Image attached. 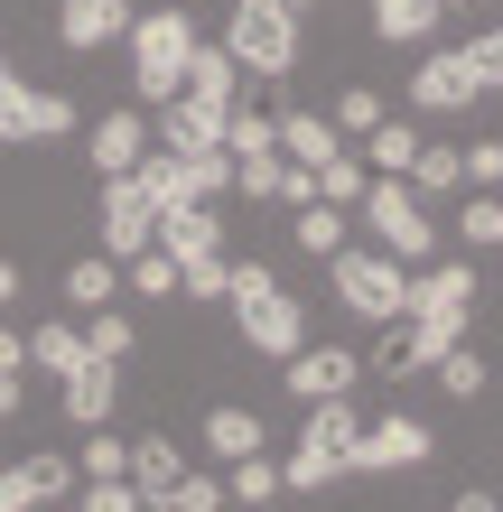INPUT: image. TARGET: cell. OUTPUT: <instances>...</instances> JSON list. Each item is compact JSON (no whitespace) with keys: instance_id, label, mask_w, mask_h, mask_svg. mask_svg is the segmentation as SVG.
<instances>
[{"instance_id":"6da1fadb","label":"cell","mask_w":503,"mask_h":512,"mask_svg":"<svg viewBox=\"0 0 503 512\" xmlns=\"http://www.w3.org/2000/svg\"><path fill=\"white\" fill-rule=\"evenodd\" d=\"M354 391H336V401H308L299 438H289L280 457V494H327V485H354Z\"/></svg>"},{"instance_id":"7a4b0ae2","label":"cell","mask_w":503,"mask_h":512,"mask_svg":"<svg viewBox=\"0 0 503 512\" xmlns=\"http://www.w3.org/2000/svg\"><path fill=\"white\" fill-rule=\"evenodd\" d=\"M224 308H233V326H243V345H252V354H271V364L308 345V308L280 289V270H271V261H233V270H224Z\"/></svg>"},{"instance_id":"3957f363","label":"cell","mask_w":503,"mask_h":512,"mask_svg":"<svg viewBox=\"0 0 503 512\" xmlns=\"http://www.w3.org/2000/svg\"><path fill=\"white\" fill-rule=\"evenodd\" d=\"M131 94L140 103H168V94H187V56H196V19L187 10H131Z\"/></svg>"},{"instance_id":"277c9868","label":"cell","mask_w":503,"mask_h":512,"mask_svg":"<svg viewBox=\"0 0 503 512\" xmlns=\"http://www.w3.org/2000/svg\"><path fill=\"white\" fill-rule=\"evenodd\" d=\"M159 252L177 261V289L187 298H224V215H215V196H196V205H168L159 215Z\"/></svg>"},{"instance_id":"5b68a950","label":"cell","mask_w":503,"mask_h":512,"mask_svg":"<svg viewBox=\"0 0 503 512\" xmlns=\"http://www.w3.org/2000/svg\"><path fill=\"white\" fill-rule=\"evenodd\" d=\"M299 10L289 0H233V19H224V47H233V66L261 75V84H280L289 66H299Z\"/></svg>"},{"instance_id":"8992f818","label":"cell","mask_w":503,"mask_h":512,"mask_svg":"<svg viewBox=\"0 0 503 512\" xmlns=\"http://www.w3.org/2000/svg\"><path fill=\"white\" fill-rule=\"evenodd\" d=\"M354 215H364V233L392 261H429L438 252V224H429V196L410 187V177H364V196H354Z\"/></svg>"},{"instance_id":"52a82bcc","label":"cell","mask_w":503,"mask_h":512,"mask_svg":"<svg viewBox=\"0 0 503 512\" xmlns=\"http://www.w3.org/2000/svg\"><path fill=\"white\" fill-rule=\"evenodd\" d=\"M327 280H336V298L364 326H392L401 317V298H410V261H392V252H364V243H345V252H327Z\"/></svg>"},{"instance_id":"ba28073f","label":"cell","mask_w":503,"mask_h":512,"mask_svg":"<svg viewBox=\"0 0 503 512\" xmlns=\"http://www.w3.org/2000/svg\"><path fill=\"white\" fill-rule=\"evenodd\" d=\"M75 94H47V84H28L10 66V47H0V149H38V140H66L75 131Z\"/></svg>"},{"instance_id":"9c48e42d","label":"cell","mask_w":503,"mask_h":512,"mask_svg":"<svg viewBox=\"0 0 503 512\" xmlns=\"http://www.w3.org/2000/svg\"><path fill=\"white\" fill-rule=\"evenodd\" d=\"M476 261H438L429 252V270H410V298H401V317H429V326H457L466 336V317H476Z\"/></svg>"},{"instance_id":"30bf717a","label":"cell","mask_w":503,"mask_h":512,"mask_svg":"<svg viewBox=\"0 0 503 512\" xmlns=\"http://www.w3.org/2000/svg\"><path fill=\"white\" fill-rule=\"evenodd\" d=\"M485 103V75L466 47H420V66H410V112H476Z\"/></svg>"},{"instance_id":"8fae6325","label":"cell","mask_w":503,"mask_h":512,"mask_svg":"<svg viewBox=\"0 0 503 512\" xmlns=\"http://www.w3.org/2000/svg\"><path fill=\"white\" fill-rule=\"evenodd\" d=\"M429 419L410 410H373L364 429H354V475H401V466H429Z\"/></svg>"},{"instance_id":"7c38bea8","label":"cell","mask_w":503,"mask_h":512,"mask_svg":"<svg viewBox=\"0 0 503 512\" xmlns=\"http://www.w3.org/2000/svg\"><path fill=\"white\" fill-rule=\"evenodd\" d=\"M159 243V196L140 187V177H103V252L112 261H131V252H150Z\"/></svg>"},{"instance_id":"4fadbf2b","label":"cell","mask_w":503,"mask_h":512,"mask_svg":"<svg viewBox=\"0 0 503 512\" xmlns=\"http://www.w3.org/2000/svg\"><path fill=\"white\" fill-rule=\"evenodd\" d=\"M280 391L289 401H336V391H354V354L345 345H299V354H280Z\"/></svg>"},{"instance_id":"5bb4252c","label":"cell","mask_w":503,"mask_h":512,"mask_svg":"<svg viewBox=\"0 0 503 512\" xmlns=\"http://www.w3.org/2000/svg\"><path fill=\"white\" fill-rule=\"evenodd\" d=\"M75 494V457H19L0 466V512H38V503H66Z\"/></svg>"},{"instance_id":"9a60e30c","label":"cell","mask_w":503,"mask_h":512,"mask_svg":"<svg viewBox=\"0 0 503 512\" xmlns=\"http://www.w3.org/2000/svg\"><path fill=\"white\" fill-rule=\"evenodd\" d=\"M112 38H131V0H56V47L94 56Z\"/></svg>"},{"instance_id":"2e32d148","label":"cell","mask_w":503,"mask_h":512,"mask_svg":"<svg viewBox=\"0 0 503 512\" xmlns=\"http://www.w3.org/2000/svg\"><path fill=\"white\" fill-rule=\"evenodd\" d=\"M224 112L233 103H196V94H168L159 103V140L177 159H205V149H224Z\"/></svg>"},{"instance_id":"e0dca14e","label":"cell","mask_w":503,"mask_h":512,"mask_svg":"<svg viewBox=\"0 0 503 512\" xmlns=\"http://www.w3.org/2000/svg\"><path fill=\"white\" fill-rule=\"evenodd\" d=\"M140 149H150V112H131V103H122V112H103V122L84 131V159H94V177H122Z\"/></svg>"},{"instance_id":"ac0fdd59","label":"cell","mask_w":503,"mask_h":512,"mask_svg":"<svg viewBox=\"0 0 503 512\" xmlns=\"http://www.w3.org/2000/svg\"><path fill=\"white\" fill-rule=\"evenodd\" d=\"M364 19H373L382 47H429L448 28V0H364Z\"/></svg>"},{"instance_id":"d6986e66","label":"cell","mask_w":503,"mask_h":512,"mask_svg":"<svg viewBox=\"0 0 503 512\" xmlns=\"http://www.w3.org/2000/svg\"><path fill=\"white\" fill-rule=\"evenodd\" d=\"M56 391H66V419H75V429H103V419H112V391H122V364L84 354V364L56 382Z\"/></svg>"},{"instance_id":"ffe728a7","label":"cell","mask_w":503,"mask_h":512,"mask_svg":"<svg viewBox=\"0 0 503 512\" xmlns=\"http://www.w3.org/2000/svg\"><path fill=\"white\" fill-rule=\"evenodd\" d=\"M336 149H345V131L327 122V112H280V159L317 168V159H336Z\"/></svg>"},{"instance_id":"44dd1931","label":"cell","mask_w":503,"mask_h":512,"mask_svg":"<svg viewBox=\"0 0 503 512\" xmlns=\"http://www.w3.org/2000/svg\"><path fill=\"white\" fill-rule=\"evenodd\" d=\"M205 447H215L224 466H233V457H252V447H271V438H261V410H243V401H215V410H205Z\"/></svg>"},{"instance_id":"7402d4cb","label":"cell","mask_w":503,"mask_h":512,"mask_svg":"<svg viewBox=\"0 0 503 512\" xmlns=\"http://www.w3.org/2000/svg\"><path fill=\"white\" fill-rule=\"evenodd\" d=\"M289 233H299V252L327 261V252H345V243H354V215H345V205H327V196H308L299 215H289Z\"/></svg>"},{"instance_id":"603a6c76","label":"cell","mask_w":503,"mask_h":512,"mask_svg":"<svg viewBox=\"0 0 503 512\" xmlns=\"http://www.w3.org/2000/svg\"><path fill=\"white\" fill-rule=\"evenodd\" d=\"M233 84H243L233 47H224V38H196V56H187V94H196V103H233Z\"/></svg>"},{"instance_id":"cb8c5ba5","label":"cell","mask_w":503,"mask_h":512,"mask_svg":"<svg viewBox=\"0 0 503 512\" xmlns=\"http://www.w3.org/2000/svg\"><path fill=\"white\" fill-rule=\"evenodd\" d=\"M410 159H420V122H392V112H382L364 131V168L373 177H410Z\"/></svg>"},{"instance_id":"d4e9b609","label":"cell","mask_w":503,"mask_h":512,"mask_svg":"<svg viewBox=\"0 0 503 512\" xmlns=\"http://www.w3.org/2000/svg\"><path fill=\"white\" fill-rule=\"evenodd\" d=\"M28 364H38L47 382H66V373L84 364V326H66V317H47V326H28Z\"/></svg>"},{"instance_id":"484cf974","label":"cell","mask_w":503,"mask_h":512,"mask_svg":"<svg viewBox=\"0 0 503 512\" xmlns=\"http://www.w3.org/2000/svg\"><path fill=\"white\" fill-rule=\"evenodd\" d=\"M131 317L122 308H112V298H103V308H84V354H103V364H131Z\"/></svg>"},{"instance_id":"4316f807","label":"cell","mask_w":503,"mask_h":512,"mask_svg":"<svg viewBox=\"0 0 503 512\" xmlns=\"http://www.w3.org/2000/svg\"><path fill=\"white\" fill-rule=\"evenodd\" d=\"M224 503H280V466H271V447L233 457V475H224Z\"/></svg>"},{"instance_id":"83f0119b","label":"cell","mask_w":503,"mask_h":512,"mask_svg":"<svg viewBox=\"0 0 503 512\" xmlns=\"http://www.w3.org/2000/svg\"><path fill=\"white\" fill-rule=\"evenodd\" d=\"M187 475V457H177L168 438H131V485H140V503H150L159 485H177Z\"/></svg>"},{"instance_id":"f1b7e54d","label":"cell","mask_w":503,"mask_h":512,"mask_svg":"<svg viewBox=\"0 0 503 512\" xmlns=\"http://www.w3.org/2000/svg\"><path fill=\"white\" fill-rule=\"evenodd\" d=\"M429 373H438V391H448V401H476V391H485V354H476V345H466V336H457V345H448V354H438V364H429Z\"/></svg>"},{"instance_id":"f546056e","label":"cell","mask_w":503,"mask_h":512,"mask_svg":"<svg viewBox=\"0 0 503 512\" xmlns=\"http://www.w3.org/2000/svg\"><path fill=\"white\" fill-rule=\"evenodd\" d=\"M112 289H122V261H112V252H94V261H66V298H75V308H103Z\"/></svg>"},{"instance_id":"4dcf8cb0","label":"cell","mask_w":503,"mask_h":512,"mask_svg":"<svg viewBox=\"0 0 503 512\" xmlns=\"http://www.w3.org/2000/svg\"><path fill=\"white\" fill-rule=\"evenodd\" d=\"M224 149H233V159H252V149H280V112H243V103H233V112H224Z\"/></svg>"},{"instance_id":"1f68e13d","label":"cell","mask_w":503,"mask_h":512,"mask_svg":"<svg viewBox=\"0 0 503 512\" xmlns=\"http://www.w3.org/2000/svg\"><path fill=\"white\" fill-rule=\"evenodd\" d=\"M410 187H420V196H448V187H466V159H457V149H438V140H420V159H410Z\"/></svg>"},{"instance_id":"d6a6232c","label":"cell","mask_w":503,"mask_h":512,"mask_svg":"<svg viewBox=\"0 0 503 512\" xmlns=\"http://www.w3.org/2000/svg\"><path fill=\"white\" fill-rule=\"evenodd\" d=\"M382 112H392V103H382V94H373V84H345V94H336V103H327V122H336V131H345V140H364V131H373V122H382Z\"/></svg>"},{"instance_id":"836d02e7","label":"cell","mask_w":503,"mask_h":512,"mask_svg":"<svg viewBox=\"0 0 503 512\" xmlns=\"http://www.w3.org/2000/svg\"><path fill=\"white\" fill-rule=\"evenodd\" d=\"M364 159H354V149H336V159H317V196H327V205H345V215H354V196H364Z\"/></svg>"},{"instance_id":"e575fe53","label":"cell","mask_w":503,"mask_h":512,"mask_svg":"<svg viewBox=\"0 0 503 512\" xmlns=\"http://www.w3.org/2000/svg\"><path fill=\"white\" fill-rule=\"evenodd\" d=\"M457 233H466V252H503V196H494V187H485V196H466Z\"/></svg>"},{"instance_id":"d590c367","label":"cell","mask_w":503,"mask_h":512,"mask_svg":"<svg viewBox=\"0 0 503 512\" xmlns=\"http://www.w3.org/2000/svg\"><path fill=\"white\" fill-rule=\"evenodd\" d=\"M84 475H131V438H112V429H84V457H75V485Z\"/></svg>"},{"instance_id":"8d00e7d4","label":"cell","mask_w":503,"mask_h":512,"mask_svg":"<svg viewBox=\"0 0 503 512\" xmlns=\"http://www.w3.org/2000/svg\"><path fill=\"white\" fill-rule=\"evenodd\" d=\"M150 503H159V512H215V503H224V485H215V475H177V485H159Z\"/></svg>"},{"instance_id":"74e56055","label":"cell","mask_w":503,"mask_h":512,"mask_svg":"<svg viewBox=\"0 0 503 512\" xmlns=\"http://www.w3.org/2000/svg\"><path fill=\"white\" fill-rule=\"evenodd\" d=\"M122 270H131V289H140V298H177V261H168L159 243H150V252H131Z\"/></svg>"},{"instance_id":"f35d334b","label":"cell","mask_w":503,"mask_h":512,"mask_svg":"<svg viewBox=\"0 0 503 512\" xmlns=\"http://www.w3.org/2000/svg\"><path fill=\"white\" fill-rule=\"evenodd\" d=\"M233 187V149H205V159H187V196H224Z\"/></svg>"},{"instance_id":"ab89813d","label":"cell","mask_w":503,"mask_h":512,"mask_svg":"<svg viewBox=\"0 0 503 512\" xmlns=\"http://www.w3.org/2000/svg\"><path fill=\"white\" fill-rule=\"evenodd\" d=\"M466 159V187H503V140H476V149H457Z\"/></svg>"},{"instance_id":"60d3db41","label":"cell","mask_w":503,"mask_h":512,"mask_svg":"<svg viewBox=\"0 0 503 512\" xmlns=\"http://www.w3.org/2000/svg\"><path fill=\"white\" fill-rule=\"evenodd\" d=\"M466 56H476V75H485V94L503 84V28H485V38H457Z\"/></svg>"},{"instance_id":"b9f144b4","label":"cell","mask_w":503,"mask_h":512,"mask_svg":"<svg viewBox=\"0 0 503 512\" xmlns=\"http://www.w3.org/2000/svg\"><path fill=\"white\" fill-rule=\"evenodd\" d=\"M0 364H19V373H28V326H0Z\"/></svg>"},{"instance_id":"7bdbcfd3","label":"cell","mask_w":503,"mask_h":512,"mask_svg":"<svg viewBox=\"0 0 503 512\" xmlns=\"http://www.w3.org/2000/svg\"><path fill=\"white\" fill-rule=\"evenodd\" d=\"M0 419H19V364H0Z\"/></svg>"},{"instance_id":"ee69618b","label":"cell","mask_w":503,"mask_h":512,"mask_svg":"<svg viewBox=\"0 0 503 512\" xmlns=\"http://www.w3.org/2000/svg\"><path fill=\"white\" fill-rule=\"evenodd\" d=\"M0 308H19V261H0Z\"/></svg>"},{"instance_id":"f6af8a7d","label":"cell","mask_w":503,"mask_h":512,"mask_svg":"<svg viewBox=\"0 0 503 512\" xmlns=\"http://www.w3.org/2000/svg\"><path fill=\"white\" fill-rule=\"evenodd\" d=\"M448 10H457V0H448Z\"/></svg>"}]
</instances>
